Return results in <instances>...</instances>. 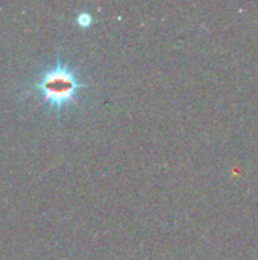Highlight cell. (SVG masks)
Wrapping results in <instances>:
<instances>
[{"mask_svg":"<svg viewBox=\"0 0 258 260\" xmlns=\"http://www.w3.org/2000/svg\"><path fill=\"white\" fill-rule=\"evenodd\" d=\"M87 87L84 81H81L79 75L73 70V67L59 58L56 62L46 69L32 84V88L40 93L43 101L55 108L58 113L71 104L78 94V90Z\"/></svg>","mask_w":258,"mask_h":260,"instance_id":"1","label":"cell"}]
</instances>
